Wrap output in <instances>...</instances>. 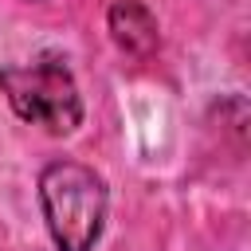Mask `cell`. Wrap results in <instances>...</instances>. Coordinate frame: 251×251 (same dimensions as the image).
Segmentation results:
<instances>
[{"mask_svg": "<svg viewBox=\"0 0 251 251\" xmlns=\"http://www.w3.org/2000/svg\"><path fill=\"white\" fill-rule=\"evenodd\" d=\"M0 94L12 114L27 126H43L55 137H67L82 126V94L71 67L59 55H43L20 67L0 71Z\"/></svg>", "mask_w": 251, "mask_h": 251, "instance_id": "2", "label": "cell"}, {"mask_svg": "<svg viewBox=\"0 0 251 251\" xmlns=\"http://www.w3.org/2000/svg\"><path fill=\"white\" fill-rule=\"evenodd\" d=\"M106 27H110V39L118 43V51H126L133 59H149L161 43L157 16L141 0H114L106 12Z\"/></svg>", "mask_w": 251, "mask_h": 251, "instance_id": "3", "label": "cell"}, {"mask_svg": "<svg viewBox=\"0 0 251 251\" xmlns=\"http://www.w3.org/2000/svg\"><path fill=\"white\" fill-rule=\"evenodd\" d=\"M35 188L55 251H94L110 212V188L102 173L82 161L59 157L39 169Z\"/></svg>", "mask_w": 251, "mask_h": 251, "instance_id": "1", "label": "cell"}]
</instances>
